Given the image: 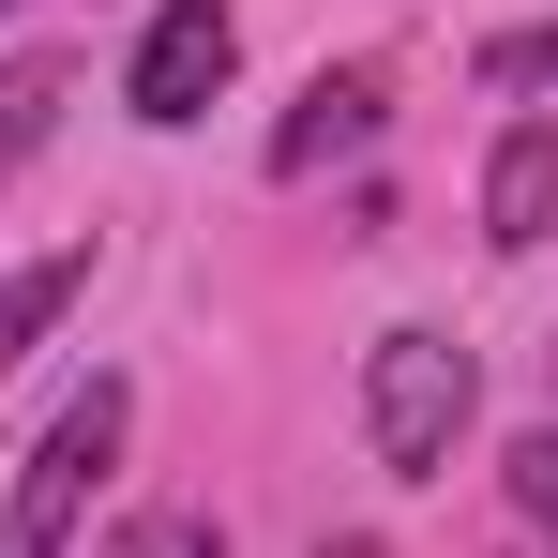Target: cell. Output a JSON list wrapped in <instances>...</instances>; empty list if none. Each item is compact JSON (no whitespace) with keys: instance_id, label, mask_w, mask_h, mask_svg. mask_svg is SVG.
<instances>
[{"instance_id":"6da1fadb","label":"cell","mask_w":558,"mask_h":558,"mask_svg":"<svg viewBox=\"0 0 558 558\" xmlns=\"http://www.w3.org/2000/svg\"><path fill=\"white\" fill-rule=\"evenodd\" d=\"M468 348L453 332H377L363 348V438H377V468L392 483H438L453 468V438H468Z\"/></svg>"},{"instance_id":"7a4b0ae2","label":"cell","mask_w":558,"mask_h":558,"mask_svg":"<svg viewBox=\"0 0 558 558\" xmlns=\"http://www.w3.org/2000/svg\"><path fill=\"white\" fill-rule=\"evenodd\" d=\"M121 423H136V392H121V377H92V392H76L46 438H31V468H15V513H0V544H15V558H61V544H76L92 483L121 468Z\"/></svg>"},{"instance_id":"3957f363","label":"cell","mask_w":558,"mask_h":558,"mask_svg":"<svg viewBox=\"0 0 558 558\" xmlns=\"http://www.w3.org/2000/svg\"><path fill=\"white\" fill-rule=\"evenodd\" d=\"M227 76H242V15H227V0H167V15H151V46H136V76H121V106H136L151 136H182Z\"/></svg>"},{"instance_id":"277c9868","label":"cell","mask_w":558,"mask_h":558,"mask_svg":"<svg viewBox=\"0 0 558 558\" xmlns=\"http://www.w3.org/2000/svg\"><path fill=\"white\" fill-rule=\"evenodd\" d=\"M483 242H498V257H544L558 242V121H513V136L483 151Z\"/></svg>"},{"instance_id":"5b68a950","label":"cell","mask_w":558,"mask_h":558,"mask_svg":"<svg viewBox=\"0 0 558 558\" xmlns=\"http://www.w3.org/2000/svg\"><path fill=\"white\" fill-rule=\"evenodd\" d=\"M377 106H392V92H377V61H348V76H317V92H302V106L272 121V182H317L332 151H363V136H377Z\"/></svg>"},{"instance_id":"8992f818","label":"cell","mask_w":558,"mask_h":558,"mask_svg":"<svg viewBox=\"0 0 558 558\" xmlns=\"http://www.w3.org/2000/svg\"><path fill=\"white\" fill-rule=\"evenodd\" d=\"M76 302H92V242H46L31 272H0V377L31 363V348H46V332H61Z\"/></svg>"},{"instance_id":"52a82bcc","label":"cell","mask_w":558,"mask_h":558,"mask_svg":"<svg viewBox=\"0 0 558 558\" xmlns=\"http://www.w3.org/2000/svg\"><path fill=\"white\" fill-rule=\"evenodd\" d=\"M61 106H76V61H61V46L0 61V182H15V167H31V151L61 136Z\"/></svg>"},{"instance_id":"ba28073f","label":"cell","mask_w":558,"mask_h":558,"mask_svg":"<svg viewBox=\"0 0 558 558\" xmlns=\"http://www.w3.org/2000/svg\"><path fill=\"white\" fill-rule=\"evenodd\" d=\"M483 92H558V15H529V31L483 46Z\"/></svg>"},{"instance_id":"9c48e42d","label":"cell","mask_w":558,"mask_h":558,"mask_svg":"<svg viewBox=\"0 0 558 558\" xmlns=\"http://www.w3.org/2000/svg\"><path fill=\"white\" fill-rule=\"evenodd\" d=\"M106 558H227V529H211V513H136Z\"/></svg>"},{"instance_id":"30bf717a","label":"cell","mask_w":558,"mask_h":558,"mask_svg":"<svg viewBox=\"0 0 558 558\" xmlns=\"http://www.w3.org/2000/svg\"><path fill=\"white\" fill-rule=\"evenodd\" d=\"M317 558H392V544H363V529H348V544H317Z\"/></svg>"},{"instance_id":"8fae6325","label":"cell","mask_w":558,"mask_h":558,"mask_svg":"<svg viewBox=\"0 0 558 558\" xmlns=\"http://www.w3.org/2000/svg\"><path fill=\"white\" fill-rule=\"evenodd\" d=\"M0 15H15V0H0Z\"/></svg>"}]
</instances>
